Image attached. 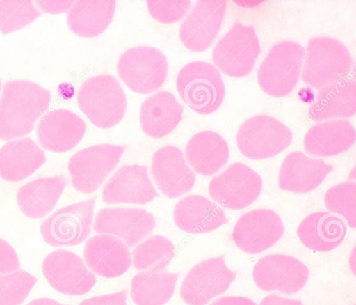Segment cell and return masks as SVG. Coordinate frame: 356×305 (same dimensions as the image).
<instances>
[{
  "mask_svg": "<svg viewBox=\"0 0 356 305\" xmlns=\"http://www.w3.org/2000/svg\"><path fill=\"white\" fill-rule=\"evenodd\" d=\"M50 101V91L35 82H6L0 97V139L11 140L29 134Z\"/></svg>",
  "mask_w": 356,
  "mask_h": 305,
  "instance_id": "cell-1",
  "label": "cell"
},
{
  "mask_svg": "<svg viewBox=\"0 0 356 305\" xmlns=\"http://www.w3.org/2000/svg\"><path fill=\"white\" fill-rule=\"evenodd\" d=\"M80 109L95 126L107 129L123 118L127 109L125 93L112 75L101 74L90 77L77 93Z\"/></svg>",
  "mask_w": 356,
  "mask_h": 305,
  "instance_id": "cell-2",
  "label": "cell"
},
{
  "mask_svg": "<svg viewBox=\"0 0 356 305\" xmlns=\"http://www.w3.org/2000/svg\"><path fill=\"white\" fill-rule=\"evenodd\" d=\"M353 65L351 54L342 42L330 37H316L307 46L302 79L309 86L321 89L341 80Z\"/></svg>",
  "mask_w": 356,
  "mask_h": 305,
  "instance_id": "cell-3",
  "label": "cell"
},
{
  "mask_svg": "<svg viewBox=\"0 0 356 305\" xmlns=\"http://www.w3.org/2000/svg\"><path fill=\"white\" fill-rule=\"evenodd\" d=\"M176 87L182 100L194 111L207 115L222 103L225 88L220 72L212 64L192 61L179 71Z\"/></svg>",
  "mask_w": 356,
  "mask_h": 305,
  "instance_id": "cell-4",
  "label": "cell"
},
{
  "mask_svg": "<svg viewBox=\"0 0 356 305\" xmlns=\"http://www.w3.org/2000/svg\"><path fill=\"white\" fill-rule=\"evenodd\" d=\"M304 55V47L294 41L275 45L257 72V81L261 90L276 97L289 94L299 79Z\"/></svg>",
  "mask_w": 356,
  "mask_h": 305,
  "instance_id": "cell-5",
  "label": "cell"
},
{
  "mask_svg": "<svg viewBox=\"0 0 356 305\" xmlns=\"http://www.w3.org/2000/svg\"><path fill=\"white\" fill-rule=\"evenodd\" d=\"M118 74L131 91L151 93L160 88L168 75L165 55L149 46H138L122 54L117 64Z\"/></svg>",
  "mask_w": 356,
  "mask_h": 305,
  "instance_id": "cell-6",
  "label": "cell"
},
{
  "mask_svg": "<svg viewBox=\"0 0 356 305\" xmlns=\"http://www.w3.org/2000/svg\"><path fill=\"white\" fill-rule=\"evenodd\" d=\"M292 139V132L286 126L266 115L246 120L236 134L238 150L245 157L254 160L277 155L291 144Z\"/></svg>",
  "mask_w": 356,
  "mask_h": 305,
  "instance_id": "cell-7",
  "label": "cell"
},
{
  "mask_svg": "<svg viewBox=\"0 0 356 305\" xmlns=\"http://www.w3.org/2000/svg\"><path fill=\"white\" fill-rule=\"evenodd\" d=\"M260 51L254 28L236 22L216 45L212 58L224 74L242 77L252 71Z\"/></svg>",
  "mask_w": 356,
  "mask_h": 305,
  "instance_id": "cell-8",
  "label": "cell"
},
{
  "mask_svg": "<svg viewBox=\"0 0 356 305\" xmlns=\"http://www.w3.org/2000/svg\"><path fill=\"white\" fill-rule=\"evenodd\" d=\"M124 150L122 146L99 144L76 152L67 165L74 188L83 194L97 190L118 165Z\"/></svg>",
  "mask_w": 356,
  "mask_h": 305,
  "instance_id": "cell-9",
  "label": "cell"
},
{
  "mask_svg": "<svg viewBox=\"0 0 356 305\" xmlns=\"http://www.w3.org/2000/svg\"><path fill=\"white\" fill-rule=\"evenodd\" d=\"M95 196L62 208L42 221L43 240L53 247L75 246L84 242L90 233Z\"/></svg>",
  "mask_w": 356,
  "mask_h": 305,
  "instance_id": "cell-10",
  "label": "cell"
},
{
  "mask_svg": "<svg viewBox=\"0 0 356 305\" xmlns=\"http://www.w3.org/2000/svg\"><path fill=\"white\" fill-rule=\"evenodd\" d=\"M261 189L260 175L241 162L229 165L209 185V194L212 199L225 208L235 210L251 205Z\"/></svg>",
  "mask_w": 356,
  "mask_h": 305,
  "instance_id": "cell-11",
  "label": "cell"
},
{
  "mask_svg": "<svg viewBox=\"0 0 356 305\" xmlns=\"http://www.w3.org/2000/svg\"><path fill=\"white\" fill-rule=\"evenodd\" d=\"M236 278L225 265L224 256L211 258L195 265L182 281L180 295L188 305H206L225 292Z\"/></svg>",
  "mask_w": 356,
  "mask_h": 305,
  "instance_id": "cell-12",
  "label": "cell"
},
{
  "mask_svg": "<svg viewBox=\"0 0 356 305\" xmlns=\"http://www.w3.org/2000/svg\"><path fill=\"white\" fill-rule=\"evenodd\" d=\"M42 269L50 286L64 295L86 294L97 281L83 260L69 250L57 249L49 253L42 262Z\"/></svg>",
  "mask_w": 356,
  "mask_h": 305,
  "instance_id": "cell-13",
  "label": "cell"
},
{
  "mask_svg": "<svg viewBox=\"0 0 356 305\" xmlns=\"http://www.w3.org/2000/svg\"><path fill=\"white\" fill-rule=\"evenodd\" d=\"M284 231L282 221L275 211L257 209L238 219L233 229L232 239L245 253L256 254L274 245Z\"/></svg>",
  "mask_w": 356,
  "mask_h": 305,
  "instance_id": "cell-14",
  "label": "cell"
},
{
  "mask_svg": "<svg viewBox=\"0 0 356 305\" xmlns=\"http://www.w3.org/2000/svg\"><path fill=\"white\" fill-rule=\"evenodd\" d=\"M252 277L257 286L262 290L293 294L306 284L309 269L293 256L271 254L258 260L253 268Z\"/></svg>",
  "mask_w": 356,
  "mask_h": 305,
  "instance_id": "cell-15",
  "label": "cell"
},
{
  "mask_svg": "<svg viewBox=\"0 0 356 305\" xmlns=\"http://www.w3.org/2000/svg\"><path fill=\"white\" fill-rule=\"evenodd\" d=\"M155 218L140 208H104L97 214L96 233L114 236L131 247L149 235L155 227Z\"/></svg>",
  "mask_w": 356,
  "mask_h": 305,
  "instance_id": "cell-16",
  "label": "cell"
},
{
  "mask_svg": "<svg viewBox=\"0 0 356 305\" xmlns=\"http://www.w3.org/2000/svg\"><path fill=\"white\" fill-rule=\"evenodd\" d=\"M225 0H200L187 15L179 28V38L190 51L207 49L216 38L225 13Z\"/></svg>",
  "mask_w": 356,
  "mask_h": 305,
  "instance_id": "cell-17",
  "label": "cell"
},
{
  "mask_svg": "<svg viewBox=\"0 0 356 305\" xmlns=\"http://www.w3.org/2000/svg\"><path fill=\"white\" fill-rule=\"evenodd\" d=\"M151 172L159 189L170 198L190 191L195 181L181 150L174 146H163L154 152Z\"/></svg>",
  "mask_w": 356,
  "mask_h": 305,
  "instance_id": "cell-18",
  "label": "cell"
},
{
  "mask_svg": "<svg viewBox=\"0 0 356 305\" xmlns=\"http://www.w3.org/2000/svg\"><path fill=\"white\" fill-rule=\"evenodd\" d=\"M159 194L154 188L145 166L124 165L105 185L102 200L107 204L143 205Z\"/></svg>",
  "mask_w": 356,
  "mask_h": 305,
  "instance_id": "cell-19",
  "label": "cell"
},
{
  "mask_svg": "<svg viewBox=\"0 0 356 305\" xmlns=\"http://www.w3.org/2000/svg\"><path fill=\"white\" fill-rule=\"evenodd\" d=\"M86 130V125L82 118L70 110L60 109L48 112L40 119L36 134L44 149L65 152L79 143Z\"/></svg>",
  "mask_w": 356,
  "mask_h": 305,
  "instance_id": "cell-20",
  "label": "cell"
},
{
  "mask_svg": "<svg viewBox=\"0 0 356 305\" xmlns=\"http://www.w3.org/2000/svg\"><path fill=\"white\" fill-rule=\"evenodd\" d=\"M83 257L90 270L106 278L122 276L131 263L127 246L120 239L106 234L88 239L84 247Z\"/></svg>",
  "mask_w": 356,
  "mask_h": 305,
  "instance_id": "cell-21",
  "label": "cell"
},
{
  "mask_svg": "<svg viewBox=\"0 0 356 305\" xmlns=\"http://www.w3.org/2000/svg\"><path fill=\"white\" fill-rule=\"evenodd\" d=\"M333 169L321 159H314L294 151L284 159L279 171L278 184L282 190L305 194L316 189Z\"/></svg>",
  "mask_w": 356,
  "mask_h": 305,
  "instance_id": "cell-22",
  "label": "cell"
},
{
  "mask_svg": "<svg viewBox=\"0 0 356 305\" xmlns=\"http://www.w3.org/2000/svg\"><path fill=\"white\" fill-rule=\"evenodd\" d=\"M173 218L180 229L193 234L211 232L228 221L220 206L200 195L181 198L174 208Z\"/></svg>",
  "mask_w": 356,
  "mask_h": 305,
  "instance_id": "cell-23",
  "label": "cell"
},
{
  "mask_svg": "<svg viewBox=\"0 0 356 305\" xmlns=\"http://www.w3.org/2000/svg\"><path fill=\"white\" fill-rule=\"evenodd\" d=\"M44 151L28 137L11 140L0 148V177L6 181L23 180L44 162Z\"/></svg>",
  "mask_w": 356,
  "mask_h": 305,
  "instance_id": "cell-24",
  "label": "cell"
},
{
  "mask_svg": "<svg viewBox=\"0 0 356 305\" xmlns=\"http://www.w3.org/2000/svg\"><path fill=\"white\" fill-rule=\"evenodd\" d=\"M355 130L345 120L318 123L306 132L303 146L307 153L314 157H331L348 150L355 143Z\"/></svg>",
  "mask_w": 356,
  "mask_h": 305,
  "instance_id": "cell-25",
  "label": "cell"
},
{
  "mask_svg": "<svg viewBox=\"0 0 356 305\" xmlns=\"http://www.w3.org/2000/svg\"><path fill=\"white\" fill-rule=\"evenodd\" d=\"M183 107L174 95L160 91L147 98L140 109V123L148 136L159 139L172 132L182 118Z\"/></svg>",
  "mask_w": 356,
  "mask_h": 305,
  "instance_id": "cell-26",
  "label": "cell"
},
{
  "mask_svg": "<svg viewBox=\"0 0 356 305\" xmlns=\"http://www.w3.org/2000/svg\"><path fill=\"white\" fill-rule=\"evenodd\" d=\"M347 227L342 219L327 212H315L299 224L297 235L307 248L328 251L337 248L344 240Z\"/></svg>",
  "mask_w": 356,
  "mask_h": 305,
  "instance_id": "cell-27",
  "label": "cell"
},
{
  "mask_svg": "<svg viewBox=\"0 0 356 305\" xmlns=\"http://www.w3.org/2000/svg\"><path fill=\"white\" fill-rule=\"evenodd\" d=\"M229 147L217 132L206 130L194 134L188 141L185 156L198 174L211 176L216 173L229 159Z\"/></svg>",
  "mask_w": 356,
  "mask_h": 305,
  "instance_id": "cell-28",
  "label": "cell"
},
{
  "mask_svg": "<svg viewBox=\"0 0 356 305\" xmlns=\"http://www.w3.org/2000/svg\"><path fill=\"white\" fill-rule=\"evenodd\" d=\"M66 185L63 175L40 178L26 183L17 193L21 212L33 219L45 217L56 205Z\"/></svg>",
  "mask_w": 356,
  "mask_h": 305,
  "instance_id": "cell-29",
  "label": "cell"
},
{
  "mask_svg": "<svg viewBox=\"0 0 356 305\" xmlns=\"http://www.w3.org/2000/svg\"><path fill=\"white\" fill-rule=\"evenodd\" d=\"M356 112L355 79H341L319 90L308 115L313 121L349 118Z\"/></svg>",
  "mask_w": 356,
  "mask_h": 305,
  "instance_id": "cell-30",
  "label": "cell"
},
{
  "mask_svg": "<svg viewBox=\"0 0 356 305\" xmlns=\"http://www.w3.org/2000/svg\"><path fill=\"white\" fill-rule=\"evenodd\" d=\"M115 9V1L113 0L76 1L68 11L67 25L79 36H97L111 22Z\"/></svg>",
  "mask_w": 356,
  "mask_h": 305,
  "instance_id": "cell-31",
  "label": "cell"
},
{
  "mask_svg": "<svg viewBox=\"0 0 356 305\" xmlns=\"http://www.w3.org/2000/svg\"><path fill=\"white\" fill-rule=\"evenodd\" d=\"M179 274L165 270L143 271L131 282V295L136 305H164L172 297Z\"/></svg>",
  "mask_w": 356,
  "mask_h": 305,
  "instance_id": "cell-32",
  "label": "cell"
},
{
  "mask_svg": "<svg viewBox=\"0 0 356 305\" xmlns=\"http://www.w3.org/2000/svg\"><path fill=\"white\" fill-rule=\"evenodd\" d=\"M175 256V247L166 237L156 235L139 244L132 252L134 268L141 271L163 270Z\"/></svg>",
  "mask_w": 356,
  "mask_h": 305,
  "instance_id": "cell-33",
  "label": "cell"
},
{
  "mask_svg": "<svg viewBox=\"0 0 356 305\" xmlns=\"http://www.w3.org/2000/svg\"><path fill=\"white\" fill-rule=\"evenodd\" d=\"M40 12L28 0L0 1V31L7 34L33 22Z\"/></svg>",
  "mask_w": 356,
  "mask_h": 305,
  "instance_id": "cell-34",
  "label": "cell"
},
{
  "mask_svg": "<svg viewBox=\"0 0 356 305\" xmlns=\"http://www.w3.org/2000/svg\"><path fill=\"white\" fill-rule=\"evenodd\" d=\"M37 282L25 270L0 275V305H21Z\"/></svg>",
  "mask_w": 356,
  "mask_h": 305,
  "instance_id": "cell-35",
  "label": "cell"
},
{
  "mask_svg": "<svg viewBox=\"0 0 356 305\" xmlns=\"http://www.w3.org/2000/svg\"><path fill=\"white\" fill-rule=\"evenodd\" d=\"M326 208L343 216L350 227L356 226V184L343 182L331 187L324 197Z\"/></svg>",
  "mask_w": 356,
  "mask_h": 305,
  "instance_id": "cell-36",
  "label": "cell"
},
{
  "mask_svg": "<svg viewBox=\"0 0 356 305\" xmlns=\"http://www.w3.org/2000/svg\"><path fill=\"white\" fill-rule=\"evenodd\" d=\"M147 6L152 17L156 21L170 24L179 21L191 6L190 1H147Z\"/></svg>",
  "mask_w": 356,
  "mask_h": 305,
  "instance_id": "cell-37",
  "label": "cell"
},
{
  "mask_svg": "<svg viewBox=\"0 0 356 305\" xmlns=\"http://www.w3.org/2000/svg\"><path fill=\"white\" fill-rule=\"evenodd\" d=\"M20 267L18 256L13 247L0 238V275L17 271Z\"/></svg>",
  "mask_w": 356,
  "mask_h": 305,
  "instance_id": "cell-38",
  "label": "cell"
},
{
  "mask_svg": "<svg viewBox=\"0 0 356 305\" xmlns=\"http://www.w3.org/2000/svg\"><path fill=\"white\" fill-rule=\"evenodd\" d=\"M79 305H127V291L95 296L83 300Z\"/></svg>",
  "mask_w": 356,
  "mask_h": 305,
  "instance_id": "cell-39",
  "label": "cell"
},
{
  "mask_svg": "<svg viewBox=\"0 0 356 305\" xmlns=\"http://www.w3.org/2000/svg\"><path fill=\"white\" fill-rule=\"evenodd\" d=\"M73 2V1H37L36 3L43 11L47 13H56L66 11L71 6Z\"/></svg>",
  "mask_w": 356,
  "mask_h": 305,
  "instance_id": "cell-40",
  "label": "cell"
},
{
  "mask_svg": "<svg viewBox=\"0 0 356 305\" xmlns=\"http://www.w3.org/2000/svg\"><path fill=\"white\" fill-rule=\"evenodd\" d=\"M210 305H257L253 300L241 296H225L214 300Z\"/></svg>",
  "mask_w": 356,
  "mask_h": 305,
  "instance_id": "cell-41",
  "label": "cell"
},
{
  "mask_svg": "<svg viewBox=\"0 0 356 305\" xmlns=\"http://www.w3.org/2000/svg\"><path fill=\"white\" fill-rule=\"evenodd\" d=\"M260 305H303L302 303L296 299H291L282 297L276 295L265 297L260 303Z\"/></svg>",
  "mask_w": 356,
  "mask_h": 305,
  "instance_id": "cell-42",
  "label": "cell"
},
{
  "mask_svg": "<svg viewBox=\"0 0 356 305\" xmlns=\"http://www.w3.org/2000/svg\"><path fill=\"white\" fill-rule=\"evenodd\" d=\"M26 305H66L60 303L53 299L42 297L33 299L29 302Z\"/></svg>",
  "mask_w": 356,
  "mask_h": 305,
  "instance_id": "cell-43",
  "label": "cell"
},
{
  "mask_svg": "<svg viewBox=\"0 0 356 305\" xmlns=\"http://www.w3.org/2000/svg\"><path fill=\"white\" fill-rule=\"evenodd\" d=\"M0 90H1V80H0Z\"/></svg>",
  "mask_w": 356,
  "mask_h": 305,
  "instance_id": "cell-44",
  "label": "cell"
}]
</instances>
